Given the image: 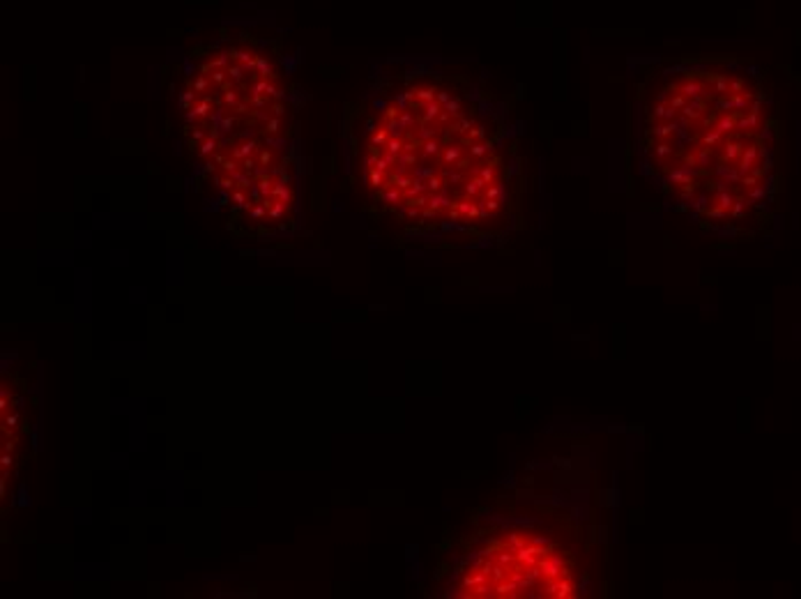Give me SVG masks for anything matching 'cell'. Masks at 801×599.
<instances>
[{
  "instance_id": "obj_1",
  "label": "cell",
  "mask_w": 801,
  "mask_h": 599,
  "mask_svg": "<svg viewBox=\"0 0 801 599\" xmlns=\"http://www.w3.org/2000/svg\"><path fill=\"white\" fill-rule=\"evenodd\" d=\"M343 132L366 212L400 235L486 242L521 226L525 157L507 99L479 81L391 69L348 111Z\"/></svg>"
},
{
  "instance_id": "obj_2",
  "label": "cell",
  "mask_w": 801,
  "mask_h": 599,
  "mask_svg": "<svg viewBox=\"0 0 801 599\" xmlns=\"http://www.w3.org/2000/svg\"><path fill=\"white\" fill-rule=\"evenodd\" d=\"M634 109L638 164L673 210L719 240L772 230L783 118L760 65L712 53L650 60Z\"/></svg>"
},
{
  "instance_id": "obj_3",
  "label": "cell",
  "mask_w": 801,
  "mask_h": 599,
  "mask_svg": "<svg viewBox=\"0 0 801 599\" xmlns=\"http://www.w3.org/2000/svg\"><path fill=\"white\" fill-rule=\"evenodd\" d=\"M279 53L249 33L200 42L178 86L180 134L198 189L237 237L295 224L299 129L295 88Z\"/></svg>"
},
{
  "instance_id": "obj_4",
  "label": "cell",
  "mask_w": 801,
  "mask_h": 599,
  "mask_svg": "<svg viewBox=\"0 0 801 599\" xmlns=\"http://www.w3.org/2000/svg\"><path fill=\"white\" fill-rule=\"evenodd\" d=\"M461 597H578L576 551L546 528L516 526L479 535L454 570Z\"/></svg>"
}]
</instances>
